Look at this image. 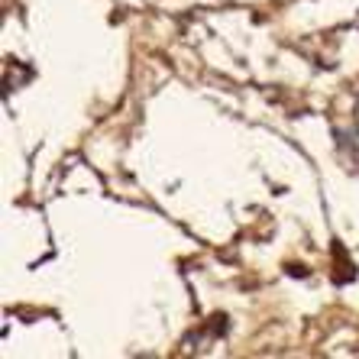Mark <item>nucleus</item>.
I'll use <instances>...</instances> for the list:
<instances>
[]
</instances>
